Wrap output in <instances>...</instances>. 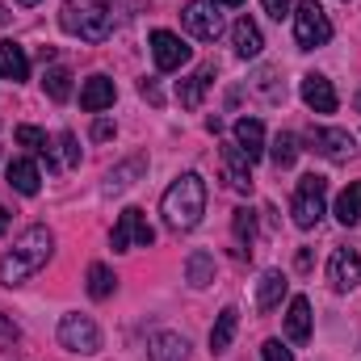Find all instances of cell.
<instances>
[{
    "label": "cell",
    "instance_id": "ac0fdd59",
    "mask_svg": "<svg viewBox=\"0 0 361 361\" xmlns=\"http://www.w3.org/2000/svg\"><path fill=\"white\" fill-rule=\"evenodd\" d=\"M147 357L152 361H189V341L177 332H156L147 341Z\"/></svg>",
    "mask_w": 361,
    "mask_h": 361
},
{
    "label": "cell",
    "instance_id": "f35d334b",
    "mask_svg": "<svg viewBox=\"0 0 361 361\" xmlns=\"http://www.w3.org/2000/svg\"><path fill=\"white\" fill-rule=\"evenodd\" d=\"M214 4H219V8H240L244 0H214Z\"/></svg>",
    "mask_w": 361,
    "mask_h": 361
},
{
    "label": "cell",
    "instance_id": "1f68e13d",
    "mask_svg": "<svg viewBox=\"0 0 361 361\" xmlns=\"http://www.w3.org/2000/svg\"><path fill=\"white\" fill-rule=\"evenodd\" d=\"M76 164H80V143L72 130H63L59 135V169H76Z\"/></svg>",
    "mask_w": 361,
    "mask_h": 361
},
{
    "label": "cell",
    "instance_id": "60d3db41",
    "mask_svg": "<svg viewBox=\"0 0 361 361\" xmlns=\"http://www.w3.org/2000/svg\"><path fill=\"white\" fill-rule=\"evenodd\" d=\"M4 17H8V13H4V8H0V21H4Z\"/></svg>",
    "mask_w": 361,
    "mask_h": 361
},
{
    "label": "cell",
    "instance_id": "5bb4252c",
    "mask_svg": "<svg viewBox=\"0 0 361 361\" xmlns=\"http://www.w3.org/2000/svg\"><path fill=\"white\" fill-rule=\"evenodd\" d=\"M231 135H235V147H240L248 160H261V156H265V126H261V118H240V122L231 126Z\"/></svg>",
    "mask_w": 361,
    "mask_h": 361
},
{
    "label": "cell",
    "instance_id": "ffe728a7",
    "mask_svg": "<svg viewBox=\"0 0 361 361\" xmlns=\"http://www.w3.org/2000/svg\"><path fill=\"white\" fill-rule=\"evenodd\" d=\"M235 328H240V311H235V307H223V311H219V319H214V328H210V353H214V357L231 349Z\"/></svg>",
    "mask_w": 361,
    "mask_h": 361
},
{
    "label": "cell",
    "instance_id": "d6986e66",
    "mask_svg": "<svg viewBox=\"0 0 361 361\" xmlns=\"http://www.w3.org/2000/svg\"><path fill=\"white\" fill-rule=\"evenodd\" d=\"M286 336L294 341V345H307L311 341V302L298 294V298H290V311H286Z\"/></svg>",
    "mask_w": 361,
    "mask_h": 361
},
{
    "label": "cell",
    "instance_id": "44dd1931",
    "mask_svg": "<svg viewBox=\"0 0 361 361\" xmlns=\"http://www.w3.org/2000/svg\"><path fill=\"white\" fill-rule=\"evenodd\" d=\"M0 76L13 80V85L30 80V55H25L17 42H0Z\"/></svg>",
    "mask_w": 361,
    "mask_h": 361
},
{
    "label": "cell",
    "instance_id": "ba28073f",
    "mask_svg": "<svg viewBox=\"0 0 361 361\" xmlns=\"http://www.w3.org/2000/svg\"><path fill=\"white\" fill-rule=\"evenodd\" d=\"M59 345L68 353H97L101 349V328L89 315H63L59 319Z\"/></svg>",
    "mask_w": 361,
    "mask_h": 361
},
{
    "label": "cell",
    "instance_id": "5b68a950",
    "mask_svg": "<svg viewBox=\"0 0 361 361\" xmlns=\"http://www.w3.org/2000/svg\"><path fill=\"white\" fill-rule=\"evenodd\" d=\"M294 42L302 51H315V47H328L332 42V21H328V13L315 0H302L294 8Z\"/></svg>",
    "mask_w": 361,
    "mask_h": 361
},
{
    "label": "cell",
    "instance_id": "74e56055",
    "mask_svg": "<svg viewBox=\"0 0 361 361\" xmlns=\"http://www.w3.org/2000/svg\"><path fill=\"white\" fill-rule=\"evenodd\" d=\"M8 223H13V214H8V210H4V206H0V235H4V231H8Z\"/></svg>",
    "mask_w": 361,
    "mask_h": 361
},
{
    "label": "cell",
    "instance_id": "484cf974",
    "mask_svg": "<svg viewBox=\"0 0 361 361\" xmlns=\"http://www.w3.org/2000/svg\"><path fill=\"white\" fill-rule=\"evenodd\" d=\"M143 169H147V156H135V160L109 169V177H105V193H122V189H130L135 180L143 177Z\"/></svg>",
    "mask_w": 361,
    "mask_h": 361
},
{
    "label": "cell",
    "instance_id": "f546056e",
    "mask_svg": "<svg viewBox=\"0 0 361 361\" xmlns=\"http://www.w3.org/2000/svg\"><path fill=\"white\" fill-rule=\"evenodd\" d=\"M72 80H76V76H72L68 68H51V72H47V80H42V89H47L51 101H59V105H63V101L72 97Z\"/></svg>",
    "mask_w": 361,
    "mask_h": 361
},
{
    "label": "cell",
    "instance_id": "277c9868",
    "mask_svg": "<svg viewBox=\"0 0 361 361\" xmlns=\"http://www.w3.org/2000/svg\"><path fill=\"white\" fill-rule=\"evenodd\" d=\"M324 210H328V177H319V173L298 177V185H294V197H290L294 227L311 231V227L324 219Z\"/></svg>",
    "mask_w": 361,
    "mask_h": 361
},
{
    "label": "cell",
    "instance_id": "8d00e7d4",
    "mask_svg": "<svg viewBox=\"0 0 361 361\" xmlns=\"http://www.w3.org/2000/svg\"><path fill=\"white\" fill-rule=\"evenodd\" d=\"M0 336H4V341H17V328H13L4 315H0Z\"/></svg>",
    "mask_w": 361,
    "mask_h": 361
},
{
    "label": "cell",
    "instance_id": "9a60e30c",
    "mask_svg": "<svg viewBox=\"0 0 361 361\" xmlns=\"http://www.w3.org/2000/svg\"><path fill=\"white\" fill-rule=\"evenodd\" d=\"M210 85H214V63H202L193 76H185V80L177 85V101L185 105V109H197Z\"/></svg>",
    "mask_w": 361,
    "mask_h": 361
},
{
    "label": "cell",
    "instance_id": "d6a6232c",
    "mask_svg": "<svg viewBox=\"0 0 361 361\" xmlns=\"http://www.w3.org/2000/svg\"><path fill=\"white\" fill-rule=\"evenodd\" d=\"M261 357L265 361H294V349H286L281 341H265L261 345Z\"/></svg>",
    "mask_w": 361,
    "mask_h": 361
},
{
    "label": "cell",
    "instance_id": "e0dca14e",
    "mask_svg": "<svg viewBox=\"0 0 361 361\" xmlns=\"http://www.w3.org/2000/svg\"><path fill=\"white\" fill-rule=\"evenodd\" d=\"M231 42H235V55H240V59H257V55H261V47H265V38H261L257 21H252L248 13L231 25Z\"/></svg>",
    "mask_w": 361,
    "mask_h": 361
},
{
    "label": "cell",
    "instance_id": "3957f363",
    "mask_svg": "<svg viewBox=\"0 0 361 361\" xmlns=\"http://www.w3.org/2000/svg\"><path fill=\"white\" fill-rule=\"evenodd\" d=\"M59 25L85 42H105L114 34V13L101 0H68L59 8Z\"/></svg>",
    "mask_w": 361,
    "mask_h": 361
},
{
    "label": "cell",
    "instance_id": "f1b7e54d",
    "mask_svg": "<svg viewBox=\"0 0 361 361\" xmlns=\"http://www.w3.org/2000/svg\"><path fill=\"white\" fill-rule=\"evenodd\" d=\"M231 235H235V244H240V257H248V252H252V240H257V214H252L248 206H240V210L231 214Z\"/></svg>",
    "mask_w": 361,
    "mask_h": 361
},
{
    "label": "cell",
    "instance_id": "7c38bea8",
    "mask_svg": "<svg viewBox=\"0 0 361 361\" xmlns=\"http://www.w3.org/2000/svg\"><path fill=\"white\" fill-rule=\"evenodd\" d=\"M302 101H307V109H315V114H336V89H332V80L328 76H319V72H307L302 76Z\"/></svg>",
    "mask_w": 361,
    "mask_h": 361
},
{
    "label": "cell",
    "instance_id": "cb8c5ba5",
    "mask_svg": "<svg viewBox=\"0 0 361 361\" xmlns=\"http://www.w3.org/2000/svg\"><path fill=\"white\" fill-rule=\"evenodd\" d=\"M13 139H17L21 147H30V152H38V156L47 160V173H63V169H59V160L51 156V139H47V135H42L38 126H17V130H13Z\"/></svg>",
    "mask_w": 361,
    "mask_h": 361
},
{
    "label": "cell",
    "instance_id": "836d02e7",
    "mask_svg": "<svg viewBox=\"0 0 361 361\" xmlns=\"http://www.w3.org/2000/svg\"><path fill=\"white\" fill-rule=\"evenodd\" d=\"M92 139H97V143L114 139V122H109V118H97V122H92Z\"/></svg>",
    "mask_w": 361,
    "mask_h": 361
},
{
    "label": "cell",
    "instance_id": "2e32d148",
    "mask_svg": "<svg viewBox=\"0 0 361 361\" xmlns=\"http://www.w3.org/2000/svg\"><path fill=\"white\" fill-rule=\"evenodd\" d=\"M114 97H118V89H114V80H109V76H89V80H85V89H80V109L101 114V109H109V105H114Z\"/></svg>",
    "mask_w": 361,
    "mask_h": 361
},
{
    "label": "cell",
    "instance_id": "ab89813d",
    "mask_svg": "<svg viewBox=\"0 0 361 361\" xmlns=\"http://www.w3.org/2000/svg\"><path fill=\"white\" fill-rule=\"evenodd\" d=\"M17 4H21V8H34V4H38V0H17Z\"/></svg>",
    "mask_w": 361,
    "mask_h": 361
},
{
    "label": "cell",
    "instance_id": "52a82bcc",
    "mask_svg": "<svg viewBox=\"0 0 361 361\" xmlns=\"http://www.w3.org/2000/svg\"><path fill=\"white\" fill-rule=\"evenodd\" d=\"M180 21H185V30H189L193 38H202V42H214V38L223 34V13H219L214 0H189V4L180 8Z\"/></svg>",
    "mask_w": 361,
    "mask_h": 361
},
{
    "label": "cell",
    "instance_id": "6da1fadb",
    "mask_svg": "<svg viewBox=\"0 0 361 361\" xmlns=\"http://www.w3.org/2000/svg\"><path fill=\"white\" fill-rule=\"evenodd\" d=\"M51 252H55V235L47 227H25L17 235V244L0 257V286H8V290L25 286L34 273L51 261Z\"/></svg>",
    "mask_w": 361,
    "mask_h": 361
},
{
    "label": "cell",
    "instance_id": "8992f818",
    "mask_svg": "<svg viewBox=\"0 0 361 361\" xmlns=\"http://www.w3.org/2000/svg\"><path fill=\"white\" fill-rule=\"evenodd\" d=\"M109 244H114V252L152 248V244H156V231H152V223H147V214H143L139 206H126V210L118 214V223H114V235H109Z\"/></svg>",
    "mask_w": 361,
    "mask_h": 361
},
{
    "label": "cell",
    "instance_id": "9c48e42d",
    "mask_svg": "<svg viewBox=\"0 0 361 361\" xmlns=\"http://www.w3.org/2000/svg\"><path fill=\"white\" fill-rule=\"evenodd\" d=\"M152 59H156L160 72H177V68L189 63V47H185V38L173 34V30H156L152 34Z\"/></svg>",
    "mask_w": 361,
    "mask_h": 361
},
{
    "label": "cell",
    "instance_id": "83f0119b",
    "mask_svg": "<svg viewBox=\"0 0 361 361\" xmlns=\"http://www.w3.org/2000/svg\"><path fill=\"white\" fill-rule=\"evenodd\" d=\"M185 277H189V286H193V290H206V286L214 281V257H210V252H202V248H197V252H189V257H185Z\"/></svg>",
    "mask_w": 361,
    "mask_h": 361
},
{
    "label": "cell",
    "instance_id": "4dcf8cb0",
    "mask_svg": "<svg viewBox=\"0 0 361 361\" xmlns=\"http://www.w3.org/2000/svg\"><path fill=\"white\" fill-rule=\"evenodd\" d=\"M114 286H118V277H114L109 265H101V261L89 265V294L97 298V302H101V298H109V294H114Z\"/></svg>",
    "mask_w": 361,
    "mask_h": 361
},
{
    "label": "cell",
    "instance_id": "7402d4cb",
    "mask_svg": "<svg viewBox=\"0 0 361 361\" xmlns=\"http://www.w3.org/2000/svg\"><path fill=\"white\" fill-rule=\"evenodd\" d=\"M4 177H8V185H13L21 197H34V193L42 189V173H38V164H34V160H13Z\"/></svg>",
    "mask_w": 361,
    "mask_h": 361
},
{
    "label": "cell",
    "instance_id": "7a4b0ae2",
    "mask_svg": "<svg viewBox=\"0 0 361 361\" xmlns=\"http://www.w3.org/2000/svg\"><path fill=\"white\" fill-rule=\"evenodd\" d=\"M160 214H164V223L173 231H193L202 223V214H206V180H202V173H180L160 197Z\"/></svg>",
    "mask_w": 361,
    "mask_h": 361
},
{
    "label": "cell",
    "instance_id": "4316f807",
    "mask_svg": "<svg viewBox=\"0 0 361 361\" xmlns=\"http://www.w3.org/2000/svg\"><path fill=\"white\" fill-rule=\"evenodd\" d=\"M298 135L294 130H277L273 135V143H269V160H273V169H294V160H298Z\"/></svg>",
    "mask_w": 361,
    "mask_h": 361
},
{
    "label": "cell",
    "instance_id": "30bf717a",
    "mask_svg": "<svg viewBox=\"0 0 361 361\" xmlns=\"http://www.w3.org/2000/svg\"><path fill=\"white\" fill-rule=\"evenodd\" d=\"M328 281H332V290H357L361 286V252L357 248H336L332 252V261H328Z\"/></svg>",
    "mask_w": 361,
    "mask_h": 361
},
{
    "label": "cell",
    "instance_id": "603a6c76",
    "mask_svg": "<svg viewBox=\"0 0 361 361\" xmlns=\"http://www.w3.org/2000/svg\"><path fill=\"white\" fill-rule=\"evenodd\" d=\"M286 273H261V281H257V311H273V307H281V298H286Z\"/></svg>",
    "mask_w": 361,
    "mask_h": 361
},
{
    "label": "cell",
    "instance_id": "d4e9b609",
    "mask_svg": "<svg viewBox=\"0 0 361 361\" xmlns=\"http://www.w3.org/2000/svg\"><path fill=\"white\" fill-rule=\"evenodd\" d=\"M332 214L341 219V227H357L361 223V180H349V189H341Z\"/></svg>",
    "mask_w": 361,
    "mask_h": 361
},
{
    "label": "cell",
    "instance_id": "e575fe53",
    "mask_svg": "<svg viewBox=\"0 0 361 361\" xmlns=\"http://www.w3.org/2000/svg\"><path fill=\"white\" fill-rule=\"evenodd\" d=\"M261 4H265V13H269V17H277V21H281V17L290 13V4H294V0H261Z\"/></svg>",
    "mask_w": 361,
    "mask_h": 361
},
{
    "label": "cell",
    "instance_id": "4fadbf2b",
    "mask_svg": "<svg viewBox=\"0 0 361 361\" xmlns=\"http://www.w3.org/2000/svg\"><path fill=\"white\" fill-rule=\"evenodd\" d=\"M223 180H227L235 193H252V160H248L235 143L223 147Z\"/></svg>",
    "mask_w": 361,
    "mask_h": 361
},
{
    "label": "cell",
    "instance_id": "d590c367",
    "mask_svg": "<svg viewBox=\"0 0 361 361\" xmlns=\"http://www.w3.org/2000/svg\"><path fill=\"white\" fill-rule=\"evenodd\" d=\"M139 92H143L152 105H160V101H164V97H160V89H156V80H143V85H139Z\"/></svg>",
    "mask_w": 361,
    "mask_h": 361
},
{
    "label": "cell",
    "instance_id": "8fae6325",
    "mask_svg": "<svg viewBox=\"0 0 361 361\" xmlns=\"http://www.w3.org/2000/svg\"><path fill=\"white\" fill-rule=\"evenodd\" d=\"M311 147H315L324 160L345 164V160L353 156V135H349V130H336V126H315V130H311Z\"/></svg>",
    "mask_w": 361,
    "mask_h": 361
}]
</instances>
